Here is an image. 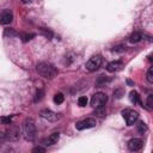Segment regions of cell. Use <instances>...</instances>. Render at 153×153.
I'll use <instances>...</instances> for the list:
<instances>
[{"mask_svg": "<svg viewBox=\"0 0 153 153\" xmlns=\"http://www.w3.org/2000/svg\"><path fill=\"white\" fill-rule=\"evenodd\" d=\"M36 71L38 72V74L43 78H47V79H53L57 75V69L55 68L54 65L49 63V62H39L37 66H36Z\"/></svg>", "mask_w": 153, "mask_h": 153, "instance_id": "1", "label": "cell"}, {"mask_svg": "<svg viewBox=\"0 0 153 153\" xmlns=\"http://www.w3.org/2000/svg\"><path fill=\"white\" fill-rule=\"evenodd\" d=\"M23 136L27 141H32L36 136V124L32 118H26L23 122Z\"/></svg>", "mask_w": 153, "mask_h": 153, "instance_id": "2", "label": "cell"}, {"mask_svg": "<svg viewBox=\"0 0 153 153\" xmlns=\"http://www.w3.org/2000/svg\"><path fill=\"white\" fill-rule=\"evenodd\" d=\"M106 100H108V97H106L105 93H103V92H97V93H94V94L92 96V98H91V105H92L93 108H96V109H100V108H103V106L105 105Z\"/></svg>", "mask_w": 153, "mask_h": 153, "instance_id": "3", "label": "cell"}, {"mask_svg": "<svg viewBox=\"0 0 153 153\" xmlns=\"http://www.w3.org/2000/svg\"><path fill=\"white\" fill-rule=\"evenodd\" d=\"M122 116H123V118H124V121H126V123L128 126L135 124L137 122V120H139V114L135 110H133V109H126V110H123L122 111Z\"/></svg>", "mask_w": 153, "mask_h": 153, "instance_id": "4", "label": "cell"}, {"mask_svg": "<svg viewBox=\"0 0 153 153\" xmlns=\"http://www.w3.org/2000/svg\"><path fill=\"white\" fill-rule=\"evenodd\" d=\"M102 65V56L99 55H96V56H92L87 62H86V69L88 72H94L97 71Z\"/></svg>", "mask_w": 153, "mask_h": 153, "instance_id": "5", "label": "cell"}, {"mask_svg": "<svg viewBox=\"0 0 153 153\" xmlns=\"http://www.w3.org/2000/svg\"><path fill=\"white\" fill-rule=\"evenodd\" d=\"M96 124H97L96 120L90 117V118H85V120H82V121H79V122H76V124H75V128H76L78 130H84V129L93 128V127H96Z\"/></svg>", "mask_w": 153, "mask_h": 153, "instance_id": "6", "label": "cell"}, {"mask_svg": "<svg viewBox=\"0 0 153 153\" xmlns=\"http://www.w3.org/2000/svg\"><path fill=\"white\" fill-rule=\"evenodd\" d=\"M5 135H6V139L7 140H10V141H17L19 139V136H20V129L17 126H11L8 128V130L6 131Z\"/></svg>", "mask_w": 153, "mask_h": 153, "instance_id": "7", "label": "cell"}, {"mask_svg": "<svg viewBox=\"0 0 153 153\" xmlns=\"http://www.w3.org/2000/svg\"><path fill=\"white\" fill-rule=\"evenodd\" d=\"M142 146H143V141L141 140V139H130L129 141H128V148H129V151H131V152H137V151H140L141 148H142Z\"/></svg>", "mask_w": 153, "mask_h": 153, "instance_id": "8", "label": "cell"}, {"mask_svg": "<svg viewBox=\"0 0 153 153\" xmlns=\"http://www.w3.org/2000/svg\"><path fill=\"white\" fill-rule=\"evenodd\" d=\"M12 19H13V13L10 10H4L0 13V24L7 25V24H10L12 22Z\"/></svg>", "mask_w": 153, "mask_h": 153, "instance_id": "9", "label": "cell"}, {"mask_svg": "<svg viewBox=\"0 0 153 153\" xmlns=\"http://www.w3.org/2000/svg\"><path fill=\"white\" fill-rule=\"evenodd\" d=\"M122 68H123V63H122L121 61H112V62H110V63L106 66V69H108V72H110V73L120 72Z\"/></svg>", "mask_w": 153, "mask_h": 153, "instance_id": "10", "label": "cell"}, {"mask_svg": "<svg viewBox=\"0 0 153 153\" xmlns=\"http://www.w3.org/2000/svg\"><path fill=\"white\" fill-rule=\"evenodd\" d=\"M59 139H60V134H59V133H53V134H50L47 139L43 140V145H44V146H53V145L57 143Z\"/></svg>", "mask_w": 153, "mask_h": 153, "instance_id": "11", "label": "cell"}, {"mask_svg": "<svg viewBox=\"0 0 153 153\" xmlns=\"http://www.w3.org/2000/svg\"><path fill=\"white\" fill-rule=\"evenodd\" d=\"M39 115H41V117L42 118H44V120H48V121H50V122H53V121H56V118H57V115L55 114V112H53V111H50V110H42L41 112H39Z\"/></svg>", "mask_w": 153, "mask_h": 153, "instance_id": "12", "label": "cell"}, {"mask_svg": "<svg viewBox=\"0 0 153 153\" xmlns=\"http://www.w3.org/2000/svg\"><path fill=\"white\" fill-rule=\"evenodd\" d=\"M142 39V35L140 33V32H133L131 35H130V37H129V41L131 42V43H137V42H140Z\"/></svg>", "mask_w": 153, "mask_h": 153, "instance_id": "13", "label": "cell"}, {"mask_svg": "<svg viewBox=\"0 0 153 153\" xmlns=\"http://www.w3.org/2000/svg\"><path fill=\"white\" fill-rule=\"evenodd\" d=\"M129 99H130V102L134 103V104L140 103V96H139V93H137L136 91H131V92L129 93Z\"/></svg>", "mask_w": 153, "mask_h": 153, "instance_id": "14", "label": "cell"}, {"mask_svg": "<svg viewBox=\"0 0 153 153\" xmlns=\"http://www.w3.org/2000/svg\"><path fill=\"white\" fill-rule=\"evenodd\" d=\"M63 100H65V96L61 92H59V93H56L54 96V102L56 104H61V103H63Z\"/></svg>", "mask_w": 153, "mask_h": 153, "instance_id": "15", "label": "cell"}, {"mask_svg": "<svg viewBox=\"0 0 153 153\" xmlns=\"http://www.w3.org/2000/svg\"><path fill=\"white\" fill-rule=\"evenodd\" d=\"M19 37L22 38L23 42H27V41H30L32 37H35V35H33V33H20Z\"/></svg>", "mask_w": 153, "mask_h": 153, "instance_id": "16", "label": "cell"}, {"mask_svg": "<svg viewBox=\"0 0 153 153\" xmlns=\"http://www.w3.org/2000/svg\"><path fill=\"white\" fill-rule=\"evenodd\" d=\"M137 130H139L141 134H143V133L147 130V127H146V124H145L143 122H139V124H137Z\"/></svg>", "mask_w": 153, "mask_h": 153, "instance_id": "17", "label": "cell"}, {"mask_svg": "<svg viewBox=\"0 0 153 153\" xmlns=\"http://www.w3.org/2000/svg\"><path fill=\"white\" fill-rule=\"evenodd\" d=\"M87 98L86 97H79V99H78V104H79V106H86V104H87Z\"/></svg>", "mask_w": 153, "mask_h": 153, "instance_id": "18", "label": "cell"}, {"mask_svg": "<svg viewBox=\"0 0 153 153\" xmlns=\"http://www.w3.org/2000/svg\"><path fill=\"white\" fill-rule=\"evenodd\" d=\"M12 122V117H0V124H10Z\"/></svg>", "mask_w": 153, "mask_h": 153, "instance_id": "19", "label": "cell"}, {"mask_svg": "<svg viewBox=\"0 0 153 153\" xmlns=\"http://www.w3.org/2000/svg\"><path fill=\"white\" fill-rule=\"evenodd\" d=\"M147 80L148 82H153V68H149L148 72H147Z\"/></svg>", "mask_w": 153, "mask_h": 153, "instance_id": "20", "label": "cell"}, {"mask_svg": "<svg viewBox=\"0 0 153 153\" xmlns=\"http://www.w3.org/2000/svg\"><path fill=\"white\" fill-rule=\"evenodd\" d=\"M42 98H43V91H42V90H38V91L36 92V98H35V102H39Z\"/></svg>", "mask_w": 153, "mask_h": 153, "instance_id": "21", "label": "cell"}, {"mask_svg": "<svg viewBox=\"0 0 153 153\" xmlns=\"http://www.w3.org/2000/svg\"><path fill=\"white\" fill-rule=\"evenodd\" d=\"M32 152H33V153H36V152H45V148L37 146V147H33V148H32Z\"/></svg>", "mask_w": 153, "mask_h": 153, "instance_id": "22", "label": "cell"}, {"mask_svg": "<svg viewBox=\"0 0 153 153\" xmlns=\"http://www.w3.org/2000/svg\"><path fill=\"white\" fill-rule=\"evenodd\" d=\"M152 98H153V96L149 94V96H148V99H147V106H148L149 110L152 109Z\"/></svg>", "mask_w": 153, "mask_h": 153, "instance_id": "23", "label": "cell"}, {"mask_svg": "<svg viewBox=\"0 0 153 153\" xmlns=\"http://www.w3.org/2000/svg\"><path fill=\"white\" fill-rule=\"evenodd\" d=\"M6 35H10V36H17L18 33L17 32H14L13 30H6V32H5Z\"/></svg>", "mask_w": 153, "mask_h": 153, "instance_id": "24", "label": "cell"}, {"mask_svg": "<svg viewBox=\"0 0 153 153\" xmlns=\"http://www.w3.org/2000/svg\"><path fill=\"white\" fill-rule=\"evenodd\" d=\"M5 140H6V135L0 130V143H2Z\"/></svg>", "mask_w": 153, "mask_h": 153, "instance_id": "25", "label": "cell"}, {"mask_svg": "<svg viewBox=\"0 0 153 153\" xmlns=\"http://www.w3.org/2000/svg\"><path fill=\"white\" fill-rule=\"evenodd\" d=\"M31 0H22V2H24V4H27V2H30Z\"/></svg>", "mask_w": 153, "mask_h": 153, "instance_id": "26", "label": "cell"}]
</instances>
